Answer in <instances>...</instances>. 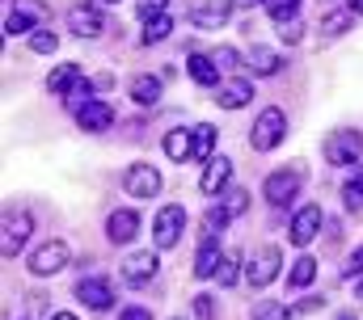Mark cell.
I'll return each mask as SVG.
<instances>
[{"instance_id": "6da1fadb", "label": "cell", "mask_w": 363, "mask_h": 320, "mask_svg": "<svg viewBox=\"0 0 363 320\" xmlns=\"http://www.w3.org/2000/svg\"><path fill=\"white\" fill-rule=\"evenodd\" d=\"M283 135H287V114H283L279 105H271V110L258 114L254 135H250V148H254V152H274V148L283 144Z\"/></svg>"}, {"instance_id": "7a4b0ae2", "label": "cell", "mask_w": 363, "mask_h": 320, "mask_svg": "<svg viewBox=\"0 0 363 320\" xmlns=\"http://www.w3.org/2000/svg\"><path fill=\"white\" fill-rule=\"evenodd\" d=\"M279 265H283V253H279V244H262L254 257H250V265H245V278H250V287H271L274 278H279Z\"/></svg>"}, {"instance_id": "3957f363", "label": "cell", "mask_w": 363, "mask_h": 320, "mask_svg": "<svg viewBox=\"0 0 363 320\" xmlns=\"http://www.w3.org/2000/svg\"><path fill=\"white\" fill-rule=\"evenodd\" d=\"M186 232V207L178 202H169V207H161L157 211V224H152V240H157V248H174Z\"/></svg>"}, {"instance_id": "277c9868", "label": "cell", "mask_w": 363, "mask_h": 320, "mask_svg": "<svg viewBox=\"0 0 363 320\" xmlns=\"http://www.w3.org/2000/svg\"><path fill=\"white\" fill-rule=\"evenodd\" d=\"M30 232H34V219L26 215V211H9L4 215V236H0V253L13 261L21 248H26V240H30Z\"/></svg>"}, {"instance_id": "5b68a950", "label": "cell", "mask_w": 363, "mask_h": 320, "mask_svg": "<svg viewBox=\"0 0 363 320\" xmlns=\"http://www.w3.org/2000/svg\"><path fill=\"white\" fill-rule=\"evenodd\" d=\"M68 265V244L64 240H47L43 248H34V257H30V274L34 278H51V274H60Z\"/></svg>"}, {"instance_id": "8992f818", "label": "cell", "mask_w": 363, "mask_h": 320, "mask_svg": "<svg viewBox=\"0 0 363 320\" xmlns=\"http://www.w3.org/2000/svg\"><path fill=\"white\" fill-rule=\"evenodd\" d=\"M359 152H363V135H359V131H334V135L325 139V160H330V164H338V168L355 164Z\"/></svg>"}, {"instance_id": "52a82bcc", "label": "cell", "mask_w": 363, "mask_h": 320, "mask_svg": "<svg viewBox=\"0 0 363 320\" xmlns=\"http://www.w3.org/2000/svg\"><path fill=\"white\" fill-rule=\"evenodd\" d=\"M300 181H304V168H279V173H271V177L262 181V194H267L271 207H283L287 198H296Z\"/></svg>"}, {"instance_id": "ba28073f", "label": "cell", "mask_w": 363, "mask_h": 320, "mask_svg": "<svg viewBox=\"0 0 363 320\" xmlns=\"http://www.w3.org/2000/svg\"><path fill=\"white\" fill-rule=\"evenodd\" d=\"M123 190H127L131 198H157V194H161V173H157L152 164H131V168L123 173Z\"/></svg>"}, {"instance_id": "9c48e42d", "label": "cell", "mask_w": 363, "mask_h": 320, "mask_svg": "<svg viewBox=\"0 0 363 320\" xmlns=\"http://www.w3.org/2000/svg\"><path fill=\"white\" fill-rule=\"evenodd\" d=\"M68 30H72L77 38H97V34L106 30V21H101V13H97L93 4H72V8H68Z\"/></svg>"}, {"instance_id": "30bf717a", "label": "cell", "mask_w": 363, "mask_h": 320, "mask_svg": "<svg viewBox=\"0 0 363 320\" xmlns=\"http://www.w3.org/2000/svg\"><path fill=\"white\" fill-rule=\"evenodd\" d=\"M77 122H81V131H89V135H101V131H110V122H114V110L106 105V101H85V105H77Z\"/></svg>"}, {"instance_id": "8fae6325", "label": "cell", "mask_w": 363, "mask_h": 320, "mask_svg": "<svg viewBox=\"0 0 363 320\" xmlns=\"http://www.w3.org/2000/svg\"><path fill=\"white\" fill-rule=\"evenodd\" d=\"M321 224H325V215H321V207H300L296 211V219H291V244H313V236L321 232Z\"/></svg>"}, {"instance_id": "7c38bea8", "label": "cell", "mask_w": 363, "mask_h": 320, "mask_svg": "<svg viewBox=\"0 0 363 320\" xmlns=\"http://www.w3.org/2000/svg\"><path fill=\"white\" fill-rule=\"evenodd\" d=\"M157 270H161V257H157L152 248L131 253V257L123 261V278H127V282H135V287H140V282H152V274H157Z\"/></svg>"}, {"instance_id": "4fadbf2b", "label": "cell", "mask_w": 363, "mask_h": 320, "mask_svg": "<svg viewBox=\"0 0 363 320\" xmlns=\"http://www.w3.org/2000/svg\"><path fill=\"white\" fill-rule=\"evenodd\" d=\"M228 13H233V0H203V4L190 8V21L199 30H220L228 21Z\"/></svg>"}, {"instance_id": "5bb4252c", "label": "cell", "mask_w": 363, "mask_h": 320, "mask_svg": "<svg viewBox=\"0 0 363 320\" xmlns=\"http://www.w3.org/2000/svg\"><path fill=\"white\" fill-rule=\"evenodd\" d=\"M77 295H81V304L93 308V312H106V308L114 304V287H110L106 278H81V282H77Z\"/></svg>"}, {"instance_id": "9a60e30c", "label": "cell", "mask_w": 363, "mask_h": 320, "mask_svg": "<svg viewBox=\"0 0 363 320\" xmlns=\"http://www.w3.org/2000/svg\"><path fill=\"white\" fill-rule=\"evenodd\" d=\"M34 17H43V4H38V0H17V8L4 17V34H9V38L30 34V30H34Z\"/></svg>"}, {"instance_id": "2e32d148", "label": "cell", "mask_w": 363, "mask_h": 320, "mask_svg": "<svg viewBox=\"0 0 363 320\" xmlns=\"http://www.w3.org/2000/svg\"><path fill=\"white\" fill-rule=\"evenodd\" d=\"M135 232H140V215L135 211H114L110 219H106V236L114 240V244H127V240H135Z\"/></svg>"}, {"instance_id": "e0dca14e", "label": "cell", "mask_w": 363, "mask_h": 320, "mask_svg": "<svg viewBox=\"0 0 363 320\" xmlns=\"http://www.w3.org/2000/svg\"><path fill=\"white\" fill-rule=\"evenodd\" d=\"M228 177H233V160L228 156H211L207 160V168H203V194H220L224 185H228Z\"/></svg>"}, {"instance_id": "ac0fdd59", "label": "cell", "mask_w": 363, "mask_h": 320, "mask_svg": "<svg viewBox=\"0 0 363 320\" xmlns=\"http://www.w3.org/2000/svg\"><path fill=\"white\" fill-rule=\"evenodd\" d=\"M250 97H254V84H250V80H228V84H220V93H216V101H220L224 110H241V105H250Z\"/></svg>"}, {"instance_id": "d6986e66", "label": "cell", "mask_w": 363, "mask_h": 320, "mask_svg": "<svg viewBox=\"0 0 363 320\" xmlns=\"http://www.w3.org/2000/svg\"><path fill=\"white\" fill-rule=\"evenodd\" d=\"M77 84H81V68H77V64H60V68L47 76V88H51L55 97H72Z\"/></svg>"}, {"instance_id": "ffe728a7", "label": "cell", "mask_w": 363, "mask_h": 320, "mask_svg": "<svg viewBox=\"0 0 363 320\" xmlns=\"http://www.w3.org/2000/svg\"><path fill=\"white\" fill-rule=\"evenodd\" d=\"M220 261H224L220 244H216V240H203V248H199V257H194V278H216V274H220Z\"/></svg>"}, {"instance_id": "44dd1931", "label": "cell", "mask_w": 363, "mask_h": 320, "mask_svg": "<svg viewBox=\"0 0 363 320\" xmlns=\"http://www.w3.org/2000/svg\"><path fill=\"white\" fill-rule=\"evenodd\" d=\"M165 156L186 164V160H194V131H169L165 135Z\"/></svg>"}, {"instance_id": "7402d4cb", "label": "cell", "mask_w": 363, "mask_h": 320, "mask_svg": "<svg viewBox=\"0 0 363 320\" xmlns=\"http://www.w3.org/2000/svg\"><path fill=\"white\" fill-rule=\"evenodd\" d=\"M131 101H135V105H157V101H161V80L157 76H135L131 80Z\"/></svg>"}, {"instance_id": "603a6c76", "label": "cell", "mask_w": 363, "mask_h": 320, "mask_svg": "<svg viewBox=\"0 0 363 320\" xmlns=\"http://www.w3.org/2000/svg\"><path fill=\"white\" fill-rule=\"evenodd\" d=\"M245 68H254V76H274L283 68V59H279V51H271V47H254V55H250Z\"/></svg>"}, {"instance_id": "cb8c5ba5", "label": "cell", "mask_w": 363, "mask_h": 320, "mask_svg": "<svg viewBox=\"0 0 363 320\" xmlns=\"http://www.w3.org/2000/svg\"><path fill=\"white\" fill-rule=\"evenodd\" d=\"M186 68H190V76L199 80V84H216V80H220V64H216L211 55H190Z\"/></svg>"}, {"instance_id": "d4e9b609", "label": "cell", "mask_w": 363, "mask_h": 320, "mask_svg": "<svg viewBox=\"0 0 363 320\" xmlns=\"http://www.w3.org/2000/svg\"><path fill=\"white\" fill-rule=\"evenodd\" d=\"M351 25H355V13H351V8H338V13H330V17L321 21V34H325V38H338V34H347Z\"/></svg>"}, {"instance_id": "484cf974", "label": "cell", "mask_w": 363, "mask_h": 320, "mask_svg": "<svg viewBox=\"0 0 363 320\" xmlns=\"http://www.w3.org/2000/svg\"><path fill=\"white\" fill-rule=\"evenodd\" d=\"M211 148H216V127L199 122L194 127V160H211Z\"/></svg>"}, {"instance_id": "4316f807", "label": "cell", "mask_w": 363, "mask_h": 320, "mask_svg": "<svg viewBox=\"0 0 363 320\" xmlns=\"http://www.w3.org/2000/svg\"><path fill=\"white\" fill-rule=\"evenodd\" d=\"M313 278H317V261H313V257H296V261H291L287 282H291V287H308Z\"/></svg>"}, {"instance_id": "83f0119b", "label": "cell", "mask_w": 363, "mask_h": 320, "mask_svg": "<svg viewBox=\"0 0 363 320\" xmlns=\"http://www.w3.org/2000/svg\"><path fill=\"white\" fill-rule=\"evenodd\" d=\"M228 219H233V215H228L224 207H211V211L203 215V240H216L224 228H228Z\"/></svg>"}, {"instance_id": "f1b7e54d", "label": "cell", "mask_w": 363, "mask_h": 320, "mask_svg": "<svg viewBox=\"0 0 363 320\" xmlns=\"http://www.w3.org/2000/svg\"><path fill=\"white\" fill-rule=\"evenodd\" d=\"M169 30H174V17H165V13H161V17H152V21L144 25V42H148V47H152V42H165V38H169Z\"/></svg>"}, {"instance_id": "f546056e", "label": "cell", "mask_w": 363, "mask_h": 320, "mask_svg": "<svg viewBox=\"0 0 363 320\" xmlns=\"http://www.w3.org/2000/svg\"><path fill=\"white\" fill-rule=\"evenodd\" d=\"M296 8H300V0H267V13H271L279 25L296 21Z\"/></svg>"}, {"instance_id": "4dcf8cb0", "label": "cell", "mask_w": 363, "mask_h": 320, "mask_svg": "<svg viewBox=\"0 0 363 320\" xmlns=\"http://www.w3.org/2000/svg\"><path fill=\"white\" fill-rule=\"evenodd\" d=\"M220 207H224V211H228V215L237 219V215H245V211H250V194H245V190H228Z\"/></svg>"}, {"instance_id": "1f68e13d", "label": "cell", "mask_w": 363, "mask_h": 320, "mask_svg": "<svg viewBox=\"0 0 363 320\" xmlns=\"http://www.w3.org/2000/svg\"><path fill=\"white\" fill-rule=\"evenodd\" d=\"M254 320H291V312H287L279 299H262V304L254 308Z\"/></svg>"}, {"instance_id": "d6a6232c", "label": "cell", "mask_w": 363, "mask_h": 320, "mask_svg": "<svg viewBox=\"0 0 363 320\" xmlns=\"http://www.w3.org/2000/svg\"><path fill=\"white\" fill-rule=\"evenodd\" d=\"M30 47H34L38 55H55V47H60V38H55L51 30H34V34H30Z\"/></svg>"}, {"instance_id": "836d02e7", "label": "cell", "mask_w": 363, "mask_h": 320, "mask_svg": "<svg viewBox=\"0 0 363 320\" xmlns=\"http://www.w3.org/2000/svg\"><path fill=\"white\" fill-rule=\"evenodd\" d=\"M237 261H241L237 253H224V261H220V274H216V278H220V287H233V282H237Z\"/></svg>"}, {"instance_id": "e575fe53", "label": "cell", "mask_w": 363, "mask_h": 320, "mask_svg": "<svg viewBox=\"0 0 363 320\" xmlns=\"http://www.w3.org/2000/svg\"><path fill=\"white\" fill-rule=\"evenodd\" d=\"M211 59H216V64H220L224 72H237V68H245V64H241V55H237L233 47H220V51H216Z\"/></svg>"}, {"instance_id": "d590c367", "label": "cell", "mask_w": 363, "mask_h": 320, "mask_svg": "<svg viewBox=\"0 0 363 320\" xmlns=\"http://www.w3.org/2000/svg\"><path fill=\"white\" fill-rule=\"evenodd\" d=\"M342 198H347V207H351V211H359V207H363V185H359V181H347V185H342Z\"/></svg>"}, {"instance_id": "8d00e7d4", "label": "cell", "mask_w": 363, "mask_h": 320, "mask_svg": "<svg viewBox=\"0 0 363 320\" xmlns=\"http://www.w3.org/2000/svg\"><path fill=\"white\" fill-rule=\"evenodd\" d=\"M194 312H199V320H216V299L211 295H194Z\"/></svg>"}, {"instance_id": "74e56055", "label": "cell", "mask_w": 363, "mask_h": 320, "mask_svg": "<svg viewBox=\"0 0 363 320\" xmlns=\"http://www.w3.org/2000/svg\"><path fill=\"white\" fill-rule=\"evenodd\" d=\"M279 38H283V42H300V38H304V25H300V21H287V25H279Z\"/></svg>"}, {"instance_id": "f35d334b", "label": "cell", "mask_w": 363, "mask_h": 320, "mask_svg": "<svg viewBox=\"0 0 363 320\" xmlns=\"http://www.w3.org/2000/svg\"><path fill=\"white\" fill-rule=\"evenodd\" d=\"M165 4H169V0H140L135 8H140V17H148V21H152V17H161V8H165Z\"/></svg>"}, {"instance_id": "ab89813d", "label": "cell", "mask_w": 363, "mask_h": 320, "mask_svg": "<svg viewBox=\"0 0 363 320\" xmlns=\"http://www.w3.org/2000/svg\"><path fill=\"white\" fill-rule=\"evenodd\" d=\"M355 274H363V244L351 253V261H347V270H342V278H355Z\"/></svg>"}, {"instance_id": "60d3db41", "label": "cell", "mask_w": 363, "mask_h": 320, "mask_svg": "<svg viewBox=\"0 0 363 320\" xmlns=\"http://www.w3.org/2000/svg\"><path fill=\"white\" fill-rule=\"evenodd\" d=\"M118 320H152V312L135 304V308H123V312H118Z\"/></svg>"}, {"instance_id": "b9f144b4", "label": "cell", "mask_w": 363, "mask_h": 320, "mask_svg": "<svg viewBox=\"0 0 363 320\" xmlns=\"http://www.w3.org/2000/svg\"><path fill=\"white\" fill-rule=\"evenodd\" d=\"M254 4H267V0H233V8H254Z\"/></svg>"}, {"instance_id": "7bdbcfd3", "label": "cell", "mask_w": 363, "mask_h": 320, "mask_svg": "<svg viewBox=\"0 0 363 320\" xmlns=\"http://www.w3.org/2000/svg\"><path fill=\"white\" fill-rule=\"evenodd\" d=\"M347 8H351V13H355V17H359V13H363V0H351V4H347Z\"/></svg>"}, {"instance_id": "ee69618b", "label": "cell", "mask_w": 363, "mask_h": 320, "mask_svg": "<svg viewBox=\"0 0 363 320\" xmlns=\"http://www.w3.org/2000/svg\"><path fill=\"white\" fill-rule=\"evenodd\" d=\"M51 320H77V316H72V312H55Z\"/></svg>"}, {"instance_id": "f6af8a7d", "label": "cell", "mask_w": 363, "mask_h": 320, "mask_svg": "<svg viewBox=\"0 0 363 320\" xmlns=\"http://www.w3.org/2000/svg\"><path fill=\"white\" fill-rule=\"evenodd\" d=\"M338 320H359V316H355V312H342V316H338Z\"/></svg>"}, {"instance_id": "bcb514c9", "label": "cell", "mask_w": 363, "mask_h": 320, "mask_svg": "<svg viewBox=\"0 0 363 320\" xmlns=\"http://www.w3.org/2000/svg\"><path fill=\"white\" fill-rule=\"evenodd\" d=\"M101 4H118V0H101Z\"/></svg>"}, {"instance_id": "7dc6e473", "label": "cell", "mask_w": 363, "mask_h": 320, "mask_svg": "<svg viewBox=\"0 0 363 320\" xmlns=\"http://www.w3.org/2000/svg\"><path fill=\"white\" fill-rule=\"evenodd\" d=\"M355 181H359V185H363V173H359V177H355Z\"/></svg>"}]
</instances>
